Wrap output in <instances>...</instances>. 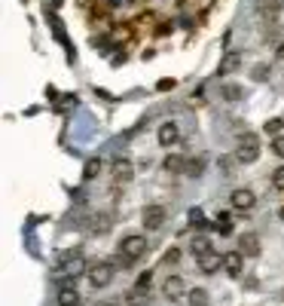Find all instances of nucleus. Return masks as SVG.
Here are the masks:
<instances>
[{
	"mask_svg": "<svg viewBox=\"0 0 284 306\" xmlns=\"http://www.w3.org/2000/svg\"><path fill=\"white\" fill-rule=\"evenodd\" d=\"M257 156H260V141H257V135L245 132V135L239 138V153H236V159H239V162H254Z\"/></svg>",
	"mask_w": 284,
	"mask_h": 306,
	"instance_id": "nucleus-1",
	"label": "nucleus"
},
{
	"mask_svg": "<svg viewBox=\"0 0 284 306\" xmlns=\"http://www.w3.org/2000/svg\"><path fill=\"white\" fill-rule=\"evenodd\" d=\"M144 251H147V239H144V236H125V239L119 242V254L128 257V261H138Z\"/></svg>",
	"mask_w": 284,
	"mask_h": 306,
	"instance_id": "nucleus-2",
	"label": "nucleus"
},
{
	"mask_svg": "<svg viewBox=\"0 0 284 306\" xmlns=\"http://www.w3.org/2000/svg\"><path fill=\"white\" fill-rule=\"evenodd\" d=\"M89 282H92L95 288L110 285V282H113V264H95V267L89 270Z\"/></svg>",
	"mask_w": 284,
	"mask_h": 306,
	"instance_id": "nucleus-3",
	"label": "nucleus"
},
{
	"mask_svg": "<svg viewBox=\"0 0 284 306\" xmlns=\"http://www.w3.org/2000/svg\"><path fill=\"white\" fill-rule=\"evenodd\" d=\"M83 270V251L80 248H73L70 254H64L61 257V273L67 276V279H76V273Z\"/></svg>",
	"mask_w": 284,
	"mask_h": 306,
	"instance_id": "nucleus-4",
	"label": "nucleus"
},
{
	"mask_svg": "<svg viewBox=\"0 0 284 306\" xmlns=\"http://www.w3.org/2000/svg\"><path fill=\"white\" fill-rule=\"evenodd\" d=\"M229 202H233V208H236V211H251V208H254V202H257V196H254L251 190L239 187V190H233Z\"/></svg>",
	"mask_w": 284,
	"mask_h": 306,
	"instance_id": "nucleus-5",
	"label": "nucleus"
},
{
	"mask_svg": "<svg viewBox=\"0 0 284 306\" xmlns=\"http://www.w3.org/2000/svg\"><path fill=\"white\" fill-rule=\"evenodd\" d=\"M165 224V208L162 205H147L144 208V227L147 230H159Z\"/></svg>",
	"mask_w": 284,
	"mask_h": 306,
	"instance_id": "nucleus-6",
	"label": "nucleus"
},
{
	"mask_svg": "<svg viewBox=\"0 0 284 306\" xmlns=\"http://www.w3.org/2000/svg\"><path fill=\"white\" fill-rule=\"evenodd\" d=\"M220 267H223V257H220L217 251H205V254H199V270H202V273L211 276V273H217Z\"/></svg>",
	"mask_w": 284,
	"mask_h": 306,
	"instance_id": "nucleus-7",
	"label": "nucleus"
},
{
	"mask_svg": "<svg viewBox=\"0 0 284 306\" xmlns=\"http://www.w3.org/2000/svg\"><path fill=\"white\" fill-rule=\"evenodd\" d=\"M242 257H245L242 248H239V251H226V254H223V270H226L229 276H242Z\"/></svg>",
	"mask_w": 284,
	"mask_h": 306,
	"instance_id": "nucleus-8",
	"label": "nucleus"
},
{
	"mask_svg": "<svg viewBox=\"0 0 284 306\" xmlns=\"http://www.w3.org/2000/svg\"><path fill=\"white\" fill-rule=\"evenodd\" d=\"M177 141H180V132H177V126H174V123L159 126V144H162V147H174Z\"/></svg>",
	"mask_w": 284,
	"mask_h": 306,
	"instance_id": "nucleus-9",
	"label": "nucleus"
},
{
	"mask_svg": "<svg viewBox=\"0 0 284 306\" xmlns=\"http://www.w3.org/2000/svg\"><path fill=\"white\" fill-rule=\"evenodd\" d=\"M239 248L245 251V257H257V254H260V239H257L254 233H245V236L239 239Z\"/></svg>",
	"mask_w": 284,
	"mask_h": 306,
	"instance_id": "nucleus-10",
	"label": "nucleus"
},
{
	"mask_svg": "<svg viewBox=\"0 0 284 306\" xmlns=\"http://www.w3.org/2000/svg\"><path fill=\"white\" fill-rule=\"evenodd\" d=\"M162 291H165L168 300H177V297L184 294V279H180V276H168L165 285H162Z\"/></svg>",
	"mask_w": 284,
	"mask_h": 306,
	"instance_id": "nucleus-11",
	"label": "nucleus"
},
{
	"mask_svg": "<svg viewBox=\"0 0 284 306\" xmlns=\"http://www.w3.org/2000/svg\"><path fill=\"white\" fill-rule=\"evenodd\" d=\"M113 175H116V181H132L135 166H132L128 159H116V162H113Z\"/></svg>",
	"mask_w": 284,
	"mask_h": 306,
	"instance_id": "nucleus-12",
	"label": "nucleus"
},
{
	"mask_svg": "<svg viewBox=\"0 0 284 306\" xmlns=\"http://www.w3.org/2000/svg\"><path fill=\"white\" fill-rule=\"evenodd\" d=\"M239 64H242V55L239 52H226L223 61H220V74H233V70H239Z\"/></svg>",
	"mask_w": 284,
	"mask_h": 306,
	"instance_id": "nucleus-13",
	"label": "nucleus"
},
{
	"mask_svg": "<svg viewBox=\"0 0 284 306\" xmlns=\"http://www.w3.org/2000/svg\"><path fill=\"white\" fill-rule=\"evenodd\" d=\"M76 303H80V294H76V288L64 285V288H61V294H58V306H76Z\"/></svg>",
	"mask_w": 284,
	"mask_h": 306,
	"instance_id": "nucleus-14",
	"label": "nucleus"
},
{
	"mask_svg": "<svg viewBox=\"0 0 284 306\" xmlns=\"http://www.w3.org/2000/svg\"><path fill=\"white\" fill-rule=\"evenodd\" d=\"M214 230H217L220 236H229V233H233V218H229V215H217Z\"/></svg>",
	"mask_w": 284,
	"mask_h": 306,
	"instance_id": "nucleus-15",
	"label": "nucleus"
},
{
	"mask_svg": "<svg viewBox=\"0 0 284 306\" xmlns=\"http://www.w3.org/2000/svg\"><path fill=\"white\" fill-rule=\"evenodd\" d=\"M190 306H208V291L205 288H193L190 291Z\"/></svg>",
	"mask_w": 284,
	"mask_h": 306,
	"instance_id": "nucleus-16",
	"label": "nucleus"
},
{
	"mask_svg": "<svg viewBox=\"0 0 284 306\" xmlns=\"http://www.w3.org/2000/svg\"><path fill=\"white\" fill-rule=\"evenodd\" d=\"M202 172H205V156H199V159H190V162H187V175L199 178Z\"/></svg>",
	"mask_w": 284,
	"mask_h": 306,
	"instance_id": "nucleus-17",
	"label": "nucleus"
},
{
	"mask_svg": "<svg viewBox=\"0 0 284 306\" xmlns=\"http://www.w3.org/2000/svg\"><path fill=\"white\" fill-rule=\"evenodd\" d=\"M190 248H193V254H196V257H199V254H205V251H211V242H208V239H205V236H196V239H193V245H190Z\"/></svg>",
	"mask_w": 284,
	"mask_h": 306,
	"instance_id": "nucleus-18",
	"label": "nucleus"
},
{
	"mask_svg": "<svg viewBox=\"0 0 284 306\" xmlns=\"http://www.w3.org/2000/svg\"><path fill=\"white\" fill-rule=\"evenodd\" d=\"M165 172H171V175L184 172V159H180V156H168V159H165Z\"/></svg>",
	"mask_w": 284,
	"mask_h": 306,
	"instance_id": "nucleus-19",
	"label": "nucleus"
},
{
	"mask_svg": "<svg viewBox=\"0 0 284 306\" xmlns=\"http://www.w3.org/2000/svg\"><path fill=\"white\" fill-rule=\"evenodd\" d=\"M220 92H223V98H226V101H239V98H242V89H239V86H233V83H229V86H223Z\"/></svg>",
	"mask_w": 284,
	"mask_h": 306,
	"instance_id": "nucleus-20",
	"label": "nucleus"
},
{
	"mask_svg": "<svg viewBox=\"0 0 284 306\" xmlns=\"http://www.w3.org/2000/svg\"><path fill=\"white\" fill-rule=\"evenodd\" d=\"M98 172H101V159H89L86 169H83V178H95Z\"/></svg>",
	"mask_w": 284,
	"mask_h": 306,
	"instance_id": "nucleus-21",
	"label": "nucleus"
},
{
	"mask_svg": "<svg viewBox=\"0 0 284 306\" xmlns=\"http://www.w3.org/2000/svg\"><path fill=\"white\" fill-rule=\"evenodd\" d=\"M263 129H266V135H281V129H284V120H278V116H275V120H269V123H266Z\"/></svg>",
	"mask_w": 284,
	"mask_h": 306,
	"instance_id": "nucleus-22",
	"label": "nucleus"
},
{
	"mask_svg": "<svg viewBox=\"0 0 284 306\" xmlns=\"http://www.w3.org/2000/svg\"><path fill=\"white\" fill-rule=\"evenodd\" d=\"M251 77H254L257 83H263V80H269V64H257V67L251 70Z\"/></svg>",
	"mask_w": 284,
	"mask_h": 306,
	"instance_id": "nucleus-23",
	"label": "nucleus"
},
{
	"mask_svg": "<svg viewBox=\"0 0 284 306\" xmlns=\"http://www.w3.org/2000/svg\"><path fill=\"white\" fill-rule=\"evenodd\" d=\"M272 187H275V190H284V166H278V169L272 172Z\"/></svg>",
	"mask_w": 284,
	"mask_h": 306,
	"instance_id": "nucleus-24",
	"label": "nucleus"
},
{
	"mask_svg": "<svg viewBox=\"0 0 284 306\" xmlns=\"http://www.w3.org/2000/svg\"><path fill=\"white\" fill-rule=\"evenodd\" d=\"M272 153L284 159V135H275V141H272Z\"/></svg>",
	"mask_w": 284,
	"mask_h": 306,
	"instance_id": "nucleus-25",
	"label": "nucleus"
},
{
	"mask_svg": "<svg viewBox=\"0 0 284 306\" xmlns=\"http://www.w3.org/2000/svg\"><path fill=\"white\" fill-rule=\"evenodd\" d=\"M190 221H193L196 227H202V211H199V208H193V211H190Z\"/></svg>",
	"mask_w": 284,
	"mask_h": 306,
	"instance_id": "nucleus-26",
	"label": "nucleus"
},
{
	"mask_svg": "<svg viewBox=\"0 0 284 306\" xmlns=\"http://www.w3.org/2000/svg\"><path fill=\"white\" fill-rule=\"evenodd\" d=\"M165 261H168V264H177V261H180V251H174V248H171V251L165 254Z\"/></svg>",
	"mask_w": 284,
	"mask_h": 306,
	"instance_id": "nucleus-27",
	"label": "nucleus"
},
{
	"mask_svg": "<svg viewBox=\"0 0 284 306\" xmlns=\"http://www.w3.org/2000/svg\"><path fill=\"white\" fill-rule=\"evenodd\" d=\"M144 285H150V273H144V276L138 279V288H144Z\"/></svg>",
	"mask_w": 284,
	"mask_h": 306,
	"instance_id": "nucleus-28",
	"label": "nucleus"
},
{
	"mask_svg": "<svg viewBox=\"0 0 284 306\" xmlns=\"http://www.w3.org/2000/svg\"><path fill=\"white\" fill-rule=\"evenodd\" d=\"M278 58H284V43L278 46Z\"/></svg>",
	"mask_w": 284,
	"mask_h": 306,
	"instance_id": "nucleus-29",
	"label": "nucleus"
},
{
	"mask_svg": "<svg viewBox=\"0 0 284 306\" xmlns=\"http://www.w3.org/2000/svg\"><path fill=\"white\" fill-rule=\"evenodd\" d=\"M278 218H281V221H284V205H281V211H278Z\"/></svg>",
	"mask_w": 284,
	"mask_h": 306,
	"instance_id": "nucleus-30",
	"label": "nucleus"
},
{
	"mask_svg": "<svg viewBox=\"0 0 284 306\" xmlns=\"http://www.w3.org/2000/svg\"><path fill=\"white\" fill-rule=\"evenodd\" d=\"M281 6H284V0H281Z\"/></svg>",
	"mask_w": 284,
	"mask_h": 306,
	"instance_id": "nucleus-31",
	"label": "nucleus"
}]
</instances>
